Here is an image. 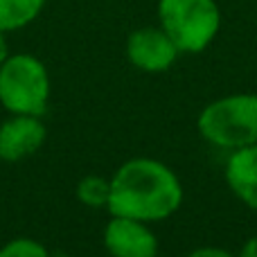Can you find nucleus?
<instances>
[{"label":"nucleus","instance_id":"f257e3e1","mask_svg":"<svg viewBox=\"0 0 257 257\" xmlns=\"http://www.w3.org/2000/svg\"><path fill=\"white\" fill-rule=\"evenodd\" d=\"M183 205V183L172 167L154 158H131L111 176L106 210L115 217L163 221Z\"/></svg>","mask_w":257,"mask_h":257},{"label":"nucleus","instance_id":"f03ea898","mask_svg":"<svg viewBox=\"0 0 257 257\" xmlns=\"http://www.w3.org/2000/svg\"><path fill=\"white\" fill-rule=\"evenodd\" d=\"M201 138L219 149H241L257 142V95L235 93L210 102L196 120Z\"/></svg>","mask_w":257,"mask_h":257},{"label":"nucleus","instance_id":"7ed1b4c3","mask_svg":"<svg viewBox=\"0 0 257 257\" xmlns=\"http://www.w3.org/2000/svg\"><path fill=\"white\" fill-rule=\"evenodd\" d=\"M158 25L176 43L181 54H199L221 30L217 0H158Z\"/></svg>","mask_w":257,"mask_h":257},{"label":"nucleus","instance_id":"20e7f679","mask_svg":"<svg viewBox=\"0 0 257 257\" xmlns=\"http://www.w3.org/2000/svg\"><path fill=\"white\" fill-rule=\"evenodd\" d=\"M50 104V75L34 54H9L0 66V106L9 115L43 117Z\"/></svg>","mask_w":257,"mask_h":257},{"label":"nucleus","instance_id":"39448f33","mask_svg":"<svg viewBox=\"0 0 257 257\" xmlns=\"http://www.w3.org/2000/svg\"><path fill=\"white\" fill-rule=\"evenodd\" d=\"M181 50L163 27H138L126 39V59L142 72H165L176 63Z\"/></svg>","mask_w":257,"mask_h":257},{"label":"nucleus","instance_id":"423d86ee","mask_svg":"<svg viewBox=\"0 0 257 257\" xmlns=\"http://www.w3.org/2000/svg\"><path fill=\"white\" fill-rule=\"evenodd\" d=\"M102 239L111 257H158V237L147 221L111 214Z\"/></svg>","mask_w":257,"mask_h":257},{"label":"nucleus","instance_id":"0eeeda50","mask_svg":"<svg viewBox=\"0 0 257 257\" xmlns=\"http://www.w3.org/2000/svg\"><path fill=\"white\" fill-rule=\"evenodd\" d=\"M48 128L39 115H9L0 124V160L18 163L43 147Z\"/></svg>","mask_w":257,"mask_h":257},{"label":"nucleus","instance_id":"6e6552de","mask_svg":"<svg viewBox=\"0 0 257 257\" xmlns=\"http://www.w3.org/2000/svg\"><path fill=\"white\" fill-rule=\"evenodd\" d=\"M226 183L241 203L257 210V142L232 149L226 160Z\"/></svg>","mask_w":257,"mask_h":257},{"label":"nucleus","instance_id":"1a4fd4ad","mask_svg":"<svg viewBox=\"0 0 257 257\" xmlns=\"http://www.w3.org/2000/svg\"><path fill=\"white\" fill-rule=\"evenodd\" d=\"M48 0H0V32L9 34L41 16Z\"/></svg>","mask_w":257,"mask_h":257},{"label":"nucleus","instance_id":"9d476101","mask_svg":"<svg viewBox=\"0 0 257 257\" xmlns=\"http://www.w3.org/2000/svg\"><path fill=\"white\" fill-rule=\"evenodd\" d=\"M77 199L86 208H106L111 199V178H104L99 174H88L77 183Z\"/></svg>","mask_w":257,"mask_h":257},{"label":"nucleus","instance_id":"9b49d317","mask_svg":"<svg viewBox=\"0 0 257 257\" xmlns=\"http://www.w3.org/2000/svg\"><path fill=\"white\" fill-rule=\"evenodd\" d=\"M0 257H50V253L39 239L16 237L0 248Z\"/></svg>","mask_w":257,"mask_h":257},{"label":"nucleus","instance_id":"f8f14e48","mask_svg":"<svg viewBox=\"0 0 257 257\" xmlns=\"http://www.w3.org/2000/svg\"><path fill=\"white\" fill-rule=\"evenodd\" d=\"M187 257H235V255L226 248H217V246H201V248L192 250Z\"/></svg>","mask_w":257,"mask_h":257},{"label":"nucleus","instance_id":"ddd939ff","mask_svg":"<svg viewBox=\"0 0 257 257\" xmlns=\"http://www.w3.org/2000/svg\"><path fill=\"white\" fill-rule=\"evenodd\" d=\"M239 257H257V235L246 239V244L239 250Z\"/></svg>","mask_w":257,"mask_h":257},{"label":"nucleus","instance_id":"4468645a","mask_svg":"<svg viewBox=\"0 0 257 257\" xmlns=\"http://www.w3.org/2000/svg\"><path fill=\"white\" fill-rule=\"evenodd\" d=\"M9 57V45H7V34L5 32H0V66H3L5 61H7Z\"/></svg>","mask_w":257,"mask_h":257}]
</instances>
